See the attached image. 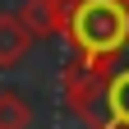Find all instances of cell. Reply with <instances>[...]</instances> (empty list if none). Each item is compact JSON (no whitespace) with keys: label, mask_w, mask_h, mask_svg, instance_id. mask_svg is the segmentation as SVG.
Masks as SVG:
<instances>
[{"label":"cell","mask_w":129,"mask_h":129,"mask_svg":"<svg viewBox=\"0 0 129 129\" xmlns=\"http://www.w3.org/2000/svg\"><path fill=\"white\" fill-rule=\"evenodd\" d=\"M69 42H74L78 60L111 74L115 55L129 46V0H74Z\"/></svg>","instance_id":"cell-1"},{"label":"cell","mask_w":129,"mask_h":129,"mask_svg":"<svg viewBox=\"0 0 129 129\" xmlns=\"http://www.w3.org/2000/svg\"><path fill=\"white\" fill-rule=\"evenodd\" d=\"M106 83H111V74L92 69L88 60H74L69 69H64V78H60V88H64V102H69V106H74V111H78V115H83L92 129H106V120H111Z\"/></svg>","instance_id":"cell-2"},{"label":"cell","mask_w":129,"mask_h":129,"mask_svg":"<svg viewBox=\"0 0 129 129\" xmlns=\"http://www.w3.org/2000/svg\"><path fill=\"white\" fill-rule=\"evenodd\" d=\"M32 46V28L23 23V14H0V69L19 64Z\"/></svg>","instance_id":"cell-4"},{"label":"cell","mask_w":129,"mask_h":129,"mask_svg":"<svg viewBox=\"0 0 129 129\" xmlns=\"http://www.w3.org/2000/svg\"><path fill=\"white\" fill-rule=\"evenodd\" d=\"M19 14H23V23L32 28V37H60V32H69L74 0H28Z\"/></svg>","instance_id":"cell-3"},{"label":"cell","mask_w":129,"mask_h":129,"mask_svg":"<svg viewBox=\"0 0 129 129\" xmlns=\"http://www.w3.org/2000/svg\"><path fill=\"white\" fill-rule=\"evenodd\" d=\"M28 124H32V106L19 92L0 88V129H28Z\"/></svg>","instance_id":"cell-6"},{"label":"cell","mask_w":129,"mask_h":129,"mask_svg":"<svg viewBox=\"0 0 129 129\" xmlns=\"http://www.w3.org/2000/svg\"><path fill=\"white\" fill-rule=\"evenodd\" d=\"M106 102H111V120H106V129H129V69H115V74H111Z\"/></svg>","instance_id":"cell-5"}]
</instances>
